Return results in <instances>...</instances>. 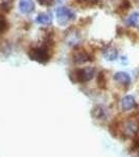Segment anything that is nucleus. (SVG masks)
I'll list each match as a JSON object with an SVG mask.
<instances>
[{
    "instance_id": "obj_1",
    "label": "nucleus",
    "mask_w": 139,
    "mask_h": 157,
    "mask_svg": "<svg viewBox=\"0 0 139 157\" xmlns=\"http://www.w3.org/2000/svg\"><path fill=\"white\" fill-rule=\"evenodd\" d=\"M57 20L60 24L64 25L75 18V14L68 7H58L55 11Z\"/></svg>"
},
{
    "instance_id": "obj_2",
    "label": "nucleus",
    "mask_w": 139,
    "mask_h": 157,
    "mask_svg": "<svg viewBox=\"0 0 139 157\" xmlns=\"http://www.w3.org/2000/svg\"><path fill=\"white\" fill-rule=\"evenodd\" d=\"M95 73L94 68L92 67H87L83 68V69H77L74 71V81L80 83H85L90 81L93 78Z\"/></svg>"
},
{
    "instance_id": "obj_3",
    "label": "nucleus",
    "mask_w": 139,
    "mask_h": 157,
    "mask_svg": "<svg viewBox=\"0 0 139 157\" xmlns=\"http://www.w3.org/2000/svg\"><path fill=\"white\" fill-rule=\"evenodd\" d=\"M29 58L34 61L40 63H45L49 60V54L46 48L43 47H37V48H32L29 52Z\"/></svg>"
},
{
    "instance_id": "obj_4",
    "label": "nucleus",
    "mask_w": 139,
    "mask_h": 157,
    "mask_svg": "<svg viewBox=\"0 0 139 157\" xmlns=\"http://www.w3.org/2000/svg\"><path fill=\"white\" fill-rule=\"evenodd\" d=\"M139 130V125L136 121L130 120L127 121L123 126V132L127 136H134L135 134H137Z\"/></svg>"
},
{
    "instance_id": "obj_5",
    "label": "nucleus",
    "mask_w": 139,
    "mask_h": 157,
    "mask_svg": "<svg viewBox=\"0 0 139 157\" xmlns=\"http://www.w3.org/2000/svg\"><path fill=\"white\" fill-rule=\"evenodd\" d=\"M90 60H92L91 59V56L87 52H85V50H79L73 56V62L77 63V64H82V63L88 62Z\"/></svg>"
},
{
    "instance_id": "obj_6",
    "label": "nucleus",
    "mask_w": 139,
    "mask_h": 157,
    "mask_svg": "<svg viewBox=\"0 0 139 157\" xmlns=\"http://www.w3.org/2000/svg\"><path fill=\"white\" fill-rule=\"evenodd\" d=\"M19 9L23 14H29V13L34 11L35 4L32 2V0H20Z\"/></svg>"
},
{
    "instance_id": "obj_7",
    "label": "nucleus",
    "mask_w": 139,
    "mask_h": 157,
    "mask_svg": "<svg viewBox=\"0 0 139 157\" xmlns=\"http://www.w3.org/2000/svg\"><path fill=\"white\" fill-rule=\"evenodd\" d=\"M114 80L117 83H119V84H121V85H125V86L130 85V83H131L130 75L127 72H123V71L116 72L114 75Z\"/></svg>"
},
{
    "instance_id": "obj_8",
    "label": "nucleus",
    "mask_w": 139,
    "mask_h": 157,
    "mask_svg": "<svg viewBox=\"0 0 139 157\" xmlns=\"http://www.w3.org/2000/svg\"><path fill=\"white\" fill-rule=\"evenodd\" d=\"M136 105L135 98L133 95H126L125 98L121 100V107L125 111H129L133 109Z\"/></svg>"
},
{
    "instance_id": "obj_9",
    "label": "nucleus",
    "mask_w": 139,
    "mask_h": 157,
    "mask_svg": "<svg viewBox=\"0 0 139 157\" xmlns=\"http://www.w3.org/2000/svg\"><path fill=\"white\" fill-rule=\"evenodd\" d=\"M103 55L105 57L106 60L108 61H114L117 59V56H118V52H117V49L114 48V47H107L105 50L103 52Z\"/></svg>"
},
{
    "instance_id": "obj_10",
    "label": "nucleus",
    "mask_w": 139,
    "mask_h": 157,
    "mask_svg": "<svg viewBox=\"0 0 139 157\" xmlns=\"http://www.w3.org/2000/svg\"><path fill=\"white\" fill-rule=\"evenodd\" d=\"M51 15L50 14H47V13H42V14H40L39 16L37 17L36 21L37 23L41 24V25H47L49 24L50 22H51Z\"/></svg>"
},
{
    "instance_id": "obj_11",
    "label": "nucleus",
    "mask_w": 139,
    "mask_h": 157,
    "mask_svg": "<svg viewBox=\"0 0 139 157\" xmlns=\"http://www.w3.org/2000/svg\"><path fill=\"white\" fill-rule=\"evenodd\" d=\"M128 24L134 27H139V12L133 13L128 18Z\"/></svg>"
},
{
    "instance_id": "obj_12",
    "label": "nucleus",
    "mask_w": 139,
    "mask_h": 157,
    "mask_svg": "<svg viewBox=\"0 0 139 157\" xmlns=\"http://www.w3.org/2000/svg\"><path fill=\"white\" fill-rule=\"evenodd\" d=\"M91 115L94 118H96V120L103 118L105 117V111H103V109L100 107V106H95V107L92 109V111H91Z\"/></svg>"
},
{
    "instance_id": "obj_13",
    "label": "nucleus",
    "mask_w": 139,
    "mask_h": 157,
    "mask_svg": "<svg viewBox=\"0 0 139 157\" xmlns=\"http://www.w3.org/2000/svg\"><path fill=\"white\" fill-rule=\"evenodd\" d=\"M7 27V23H6V20L4 18L2 15H0V34L3 33L4 30L6 29Z\"/></svg>"
},
{
    "instance_id": "obj_14",
    "label": "nucleus",
    "mask_w": 139,
    "mask_h": 157,
    "mask_svg": "<svg viewBox=\"0 0 139 157\" xmlns=\"http://www.w3.org/2000/svg\"><path fill=\"white\" fill-rule=\"evenodd\" d=\"M11 4V0H0V7L1 9H6Z\"/></svg>"
},
{
    "instance_id": "obj_15",
    "label": "nucleus",
    "mask_w": 139,
    "mask_h": 157,
    "mask_svg": "<svg viewBox=\"0 0 139 157\" xmlns=\"http://www.w3.org/2000/svg\"><path fill=\"white\" fill-rule=\"evenodd\" d=\"M38 1H39V3L42 4V6H48L54 0H38Z\"/></svg>"
},
{
    "instance_id": "obj_16",
    "label": "nucleus",
    "mask_w": 139,
    "mask_h": 157,
    "mask_svg": "<svg viewBox=\"0 0 139 157\" xmlns=\"http://www.w3.org/2000/svg\"><path fill=\"white\" fill-rule=\"evenodd\" d=\"M77 1H84V2H88L90 4H93V3H96L97 0H77Z\"/></svg>"
}]
</instances>
